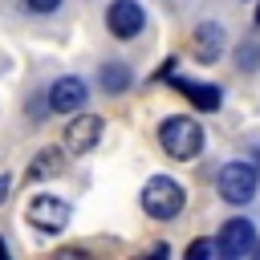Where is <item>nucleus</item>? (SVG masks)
Wrapping results in <instances>:
<instances>
[{
	"mask_svg": "<svg viewBox=\"0 0 260 260\" xmlns=\"http://www.w3.org/2000/svg\"><path fill=\"white\" fill-rule=\"evenodd\" d=\"M158 142L171 158H195L203 150V126L195 118H183V114H171L158 122Z\"/></svg>",
	"mask_w": 260,
	"mask_h": 260,
	"instance_id": "f257e3e1",
	"label": "nucleus"
},
{
	"mask_svg": "<svg viewBox=\"0 0 260 260\" xmlns=\"http://www.w3.org/2000/svg\"><path fill=\"white\" fill-rule=\"evenodd\" d=\"M142 211L150 215V219H175L179 211H183V203H187V195H183V187L171 179V175H154V179H146V187H142Z\"/></svg>",
	"mask_w": 260,
	"mask_h": 260,
	"instance_id": "f03ea898",
	"label": "nucleus"
},
{
	"mask_svg": "<svg viewBox=\"0 0 260 260\" xmlns=\"http://www.w3.org/2000/svg\"><path fill=\"white\" fill-rule=\"evenodd\" d=\"M256 162H228L219 171V195L228 203H252L256 195Z\"/></svg>",
	"mask_w": 260,
	"mask_h": 260,
	"instance_id": "7ed1b4c3",
	"label": "nucleus"
},
{
	"mask_svg": "<svg viewBox=\"0 0 260 260\" xmlns=\"http://www.w3.org/2000/svg\"><path fill=\"white\" fill-rule=\"evenodd\" d=\"M24 215H28V223L41 228V232H65V223H69L73 211H69V203L57 199V195H32L28 207H24Z\"/></svg>",
	"mask_w": 260,
	"mask_h": 260,
	"instance_id": "20e7f679",
	"label": "nucleus"
},
{
	"mask_svg": "<svg viewBox=\"0 0 260 260\" xmlns=\"http://www.w3.org/2000/svg\"><path fill=\"white\" fill-rule=\"evenodd\" d=\"M142 24H146V12H142V4H138V0H114V4L106 8V28H110L118 41L138 37V32H142Z\"/></svg>",
	"mask_w": 260,
	"mask_h": 260,
	"instance_id": "39448f33",
	"label": "nucleus"
},
{
	"mask_svg": "<svg viewBox=\"0 0 260 260\" xmlns=\"http://www.w3.org/2000/svg\"><path fill=\"white\" fill-rule=\"evenodd\" d=\"M102 130H106V122H102L98 114H77V118L65 126V150H73V154L93 150L98 138H102Z\"/></svg>",
	"mask_w": 260,
	"mask_h": 260,
	"instance_id": "423d86ee",
	"label": "nucleus"
},
{
	"mask_svg": "<svg viewBox=\"0 0 260 260\" xmlns=\"http://www.w3.org/2000/svg\"><path fill=\"white\" fill-rule=\"evenodd\" d=\"M45 98H49V110H57V114H77V110L85 106L89 89H85L81 77H57Z\"/></svg>",
	"mask_w": 260,
	"mask_h": 260,
	"instance_id": "0eeeda50",
	"label": "nucleus"
},
{
	"mask_svg": "<svg viewBox=\"0 0 260 260\" xmlns=\"http://www.w3.org/2000/svg\"><path fill=\"white\" fill-rule=\"evenodd\" d=\"M215 244H219V256H248V252H256V228L248 219H228L219 228Z\"/></svg>",
	"mask_w": 260,
	"mask_h": 260,
	"instance_id": "6e6552de",
	"label": "nucleus"
},
{
	"mask_svg": "<svg viewBox=\"0 0 260 260\" xmlns=\"http://www.w3.org/2000/svg\"><path fill=\"white\" fill-rule=\"evenodd\" d=\"M191 53H195L199 65L219 61V53H223V28H219L215 20H203V24L195 28V37H191Z\"/></svg>",
	"mask_w": 260,
	"mask_h": 260,
	"instance_id": "1a4fd4ad",
	"label": "nucleus"
},
{
	"mask_svg": "<svg viewBox=\"0 0 260 260\" xmlns=\"http://www.w3.org/2000/svg\"><path fill=\"white\" fill-rule=\"evenodd\" d=\"M171 81H175V89H179V93H183V98H187L195 110H207V114H211V110H219V98H223V93H219V85L183 81V77H175V73H171Z\"/></svg>",
	"mask_w": 260,
	"mask_h": 260,
	"instance_id": "9d476101",
	"label": "nucleus"
},
{
	"mask_svg": "<svg viewBox=\"0 0 260 260\" xmlns=\"http://www.w3.org/2000/svg\"><path fill=\"white\" fill-rule=\"evenodd\" d=\"M130 81H134V73H130V65H122V61H110V65H102V73H98V85H102L106 93H122V89H130Z\"/></svg>",
	"mask_w": 260,
	"mask_h": 260,
	"instance_id": "9b49d317",
	"label": "nucleus"
},
{
	"mask_svg": "<svg viewBox=\"0 0 260 260\" xmlns=\"http://www.w3.org/2000/svg\"><path fill=\"white\" fill-rule=\"evenodd\" d=\"M61 162H65V154H61V150H53V146H49V150H41V154H37V158L28 162V183L53 179V175L61 171Z\"/></svg>",
	"mask_w": 260,
	"mask_h": 260,
	"instance_id": "f8f14e48",
	"label": "nucleus"
},
{
	"mask_svg": "<svg viewBox=\"0 0 260 260\" xmlns=\"http://www.w3.org/2000/svg\"><path fill=\"white\" fill-rule=\"evenodd\" d=\"M211 256H219L215 240H191L187 244V260H211Z\"/></svg>",
	"mask_w": 260,
	"mask_h": 260,
	"instance_id": "ddd939ff",
	"label": "nucleus"
},
{
	"mask_svg": "<svg viewBox=\"0 0 260 260\" xmlns=\"http://www.w3.org/2000/svg\"><path fill=\"white\" fill-rule=\"evenodd\" d=\"M236 65L240 69H256L260 65V45H240L236 49Z\"/></svg>",
	"mask_w": 260,
	"mask_h": 260,
	"instance_id": "4468645a",
	"label": "nucleus"
},
{
	"mask_svg": "<svg viewBox=\"0 0 260 260\" xmlns=\"http://www.w3.org/2000/svg\"><path fill=\"white\" fill-rule=\"evenodd\" d=\"M24 4H28V12H57L61 0H24Z\"/></svg>",
	"mask_w": 260,
	"mask_h": 260,
	"instance_id": "2eb2a0df",
	"label": "nucleus"
},
{
	"mask_svg": "<svg viewBox=\"0 0 260 260\" xmlns=\"http://www.w3.org/2000/svg\"><path fill=\"white\" fill-rule=\"evenodd\" d=\"M8 191H12V179H8V175H0V203L8 199Z\"/></svg>",
	"mask_w": 260,
	"mask_h": 260,
	"instance_id": "dca6fc26",
	"label": "nucleus"
},
{
	"mask_svg": "<svg viewBox=\"0 0 260 260\" xmlns=\"http://www.w3.org/2000/svg\"><path fill=\"white\" fill-rule=\"evenodd\" d=\"M256 24H260V4H256Z\"/></svg>",
	"mask_w": 260,
	"mask_h": 260,
	"instance_id": "f3484780",
	"label": "nucleus"
},
{
	"mask_svg": "<svg viewBox=\"0 0 260 260\" xmlns=\"http://www.w3.org/2000/svg\"><path fill=\"white\" fill-rule=\"evenodd\" d=\"M256 175H260V154H256Z\"/></svg>",
	"mask_w": 260,
	"mask_h": 260,
	"instance_id": "a211bd4d",
	"label": "nucleus"
},
{
	"mask_svg": "<svg viewBox=\"0 0 260 260\" xmlns=\"http://www.w3.org/2000/svg\"><path fill=\"white\" fill-rule=\"evenodd\" d=\"M256 256H260V240H256Z\"/></svg>",
	"mask_w": 260,
	"mask_h": 260,
	"instance_id": "6ab92c4d",
	"label": "nucleus"
}]
</instances>
